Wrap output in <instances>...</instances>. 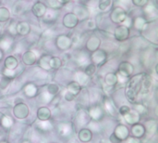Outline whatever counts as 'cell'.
Here are the masks:
<instances>
[{
  "label": "cell",
  "mask_w": 158,
  "mask_h": 143,
  "mask_svg": "<svg viewBox=\"0 0 158 143\" xmlns=\"http://www.w3.org/2000/svg\"><path fill=\"white\" fill-rule=\"evenodd\" d=\"M90 60H91V62L93 64H94L96 67L97 66H102L107 60V53H106V50L98 48L97 50L91 53Z\"/></svg>",
  "instance_id": "1"
},
{
  "label": "cell",
  "mask_w": 158,
  "mask_h": 143,
  "mask_svg": "<svg viewBox=\"0 0 158 143\" xmlns=\"http://www.w3.org/2000/svg\"><path fill=\"white\" fill-rule=\"evenodd\" d=\"M90 119L92 121H94V122H100L104 119L105 115H106V113L103 109L102 106L100 105H93L91 106L89 109H88V112H87Z\"/></svg>",
  "instance_id": "2"
},
{
  "label": "cell",
  "mask_w": 158,
  "mask_h": 143,
  "mask_svg": "<svg viewBox=\"0 0 158 143\" xmlns=\"http://www.w3.org/2000/svg\"><path fill=\"white\" fill-rule=\"evenodd\" d=\"M13 115L19 120L25 119L29 116L30 114V109L28 105L24 102H19L13 107Z\"/></svg>",
  "instance_id": "3"
},
{
  "label": "cell",
  "mask_w": 158,
  "mask_h": 143,
  "mask_svg": "<svg viewBox=\"0 0 158 143\" xmlns=\"http://www.w3.org/2000/svg\"><path fill=\"white\" fill-rule=\"evenodd\" d=\"M110 19L114 23H122L127 19V12L122 7H116L111 11Z\"/></svg>",
  "instance_id": "4"
},
{
  "label": "cell",
  "mask_w": 158,
  "mask_h": 143,
  "mask_svg": "<svg viewBox=\"0 0 158 143\" xmlns=\"http://www.w3.org/2000/svg\"><path fill=\"white\" fill-rule=\"evenodd\" d=\"M130 33H131L130 28L126 25L121 24L115 29L114 36H115L116 40H118L119 42H123L130 37Z\"/></svg>",
  "instance_id": "5"
},
{
  "label": "cell",
  "mask_w": 158,
  "mask_h": 143,
  "mask_svg": "<svg viewBox=\"0 0 158 143\" xmlns=\"http://www.w3.org/2000/svg\"><path fill=\"white\" fill-rule=\"evenodd\" d=\"M72 39L65 34L58 35L56 39V47L60 50H68L72 46Z\"/></svg>",
  "instance_id": "6"
},
{
  "label": "cell",
  "mask_w": 158,
  "mask_h": 143,
  "mask_svg": "<svg viewBox=\"0 0 158 143\" xmlns=\"http://www.w3.org/2000/svg\"><path fill=\"white\" fill-rule=\"evenodd\" d=\"M119 140H121L122 141H126L130 135H131V131H130V128L126 126V125H123V124H118L115 129H114V132H113Z\"/></svg>",
  "instance_id": "7"
},
{
  "label": "cell",
  "mask_w": 158,
  "mask_h": 143,
  "mask_svg": "<svg viewBox=\"0 0 158 143\" xmlns=\"http://www.w3.org/2000/svg\"><path fill=\"white\" fill-rule=\"evenodd\" d=\"M118 73L126 77H130L134 73V66L129 61H122L118 65Z\"/></svg>",
  "instance_id": "8"
},
{
  "label": "cell",
  "mask_w": 158,
  "mask_h": 143,
  "mask_svg": "<svg viewBox=\"0 0 158 143\" xmlns=\"http://www.w3.org/2000/svg\"><path fill=\"white\" fill-rule=\"evenodd\" d=\"M23 93L29 99L35 98L39 95V87L33 83H28L23 87Z\"/></svg>",
  "instance_id": "9"
},
{
  "label": "cell",
  "mask_w": 158,
  "mask_h": 143,
  "mask_svg": "<svg viewBox=\"0 0 158 143\" xmlns=\"http://www.w3.org/2000/svg\"><path fill=\"white\" fill-rule=\"evenodd\" d=\"M79 23V19L74 13H67L63 18V25L67 28L72 29Z\"/></svg>",
  "instance_id": "10"
},
{
  "label": "cell",
  "mask_w": 158,
  "mask_h": 143,
  "mask_svg": "<svg viewBox=\"0 0 158 143\" xmlns=\"http://www.w3.org/2000/svg\"><path fill=\"white\" fill-rule=\"evenodd\" d=\"M100 45H101V40L99 37H97L96 35H93L91 36L87 42H86V45H85V47H86V50L89 51L90 53L97 50L99 47H100Z\"/></svg>",
  "instance_id": "11"
},
{
  "label": "cell",
  "mask_w": 158,
  "mask_h": 143,
  "mask_svg": "<svg viewBox=\"0 0 158 143\" xmlns=\"http://www.w3.org/2000/svg\"><path fill=\"white\" fill-rule=\"evenodd\" d=\"M130 131H131L132 137L137 138V139H141V140L146 135V130H145L144 126L143 124H140V123L132 125Z\"/></svg>",
  "instance_id": "12"
},
{
  "label": "cell",
  "mask_w": 158,
  "mask_h": 143,
  "mask_svg": "<svg viewBox=\"0 0 158 143\" xmlns=\"http://www.w3.org/2000/svg\"><path fill=\"white\" fill-rule=\"evenodd\" d=\"M143 10H144V15H145V19L146 20H156L158 16L157 8L155 5H146L143 7Z\"/></svg>",
  "instance_id": "13"
},
{
  "label": "cell",
  "mask_w": 158,
  "mask_h": 143,
  "mask_svg": "<svg viewBox=\"0 0 158 143\" xmlns=\"http://www.w3.org/2000/svg\"><path fill=\"white\" fill-rule=\"evenodd\" d=\"M36 116L39 121H49L52 116V113L48 107L42 106L40 108H38V110L36 112Z\"/></svg>",
  "instance_id": "14"
},
{
  "label": "cell",
  "mask_w": 158,
  "mask_h": 143,
  "mask_svg": "<svg viewBox=\"0 0 158 143\" xmlns=\"http://www.w3.org/2000/svg\"><path fill=\"white\" fill-rule=\"evenodd\" d=\"M93 137H94V133L93 131L90 130V128L83 127L78 133V139L82 143H89L90 141H92Z\"/></svg>",
  "instance_id": "15"
},
{
  "label": "cell",
  "mask_w": 158,
  "mask_h": 143,
  "mask_svg": "<svg viewBox=\"0 0 158 143\" xmlns=\"http://www.w3.org/2000/svg\"><path fill=\"white\" fill-rule=\"evenodd\" d=\"M124 119L125 121L127 122V124H129L130 126H132V125H135L137 123H140L141 121V116L139 115V114L134 111L133 109H131L127 114H125L124 116Z\"/></svg>",
  "instance_id": "16"
},
{
  "label": "cell",
  "mask_w": 158,
  "mask_h": 143,
  "mask_svg": "<svg viewBox=\"0 0 158 143\" xmlns=\"http://www.w3.org/2000/svg\"><path fill=\"white\" fill-rule=\"evenodd\" d=\"M46 9H47V7L44 3H42V2H36L32 6V7H31V12L36 17L41 18V17H44Z\"/></svg>",
  "instance_id": "17"
},
{
  "label": "cell",
  "mask_w": 158,
  "mask_h": 143,
  "mask_svg": "<svg viewBox=\"0 0 158 143\" xmlns=\"http://www.w3.org/2000/svg\"><path fill=\"white\" fill-rule=\"evenodd\" d=\"M105 113L110 116H113L116 114V106L113 102L112 100H110L109 98H105L104 99V107H103Z\"/></svg>",
  "instance_id": "18"
},
{
  "label": "cell",
  "mask_w": 158,
  "mask_h": 143,
  "mask_svg": "<svg viewBox=\"0 0 158 143\" xmlns=\"http://www.w3.org/2000/svg\"><path fill=\"white\" fill-rule=\"evenodd\" d=\"M74 14L77 16L79 20H83L89 17V10L86 7L81 5V6H77L74 8Z\"/></svg>",
  "instance_id": "19"
},
{
  "label": "cell",
  "mask_w": 158,
  "mask_h": 143,
  "mask_svg": "<svg viewBox=\"0 0 158 143\" xmlns=\"http://www.w3.org/2000/svg\"><path fill=\"white\" fill-rule=\"evenodd\" d=\"M31 32V26L26 21H19L16 23V34L20 35H27Z\"/></svg>",
  "instance_id": "20"
},
{
  "label": "cell",
  "mask_w": 158,
  "mask_h": 143,
  "mask_svg": "<svg viewBox=\"0 0 158 143\" xmlns=\"http://www.w3.org/2000/svg\"><path fill=\"white\" fill-rule=\"evenodd\" d=\"M37 61V57L34 52L32 51H26L22 55V62L25 65L31 66L33 65Z\"/></svg>",
  "instance_id": "21"
},
{
  "label": "cell",
  "mask_w": 158,
  "mask_h": 143,
  "mask_svg": "<svg viewBox=\"0 0 158 143\" xmlns=\"http://www.w3.org/2000/svg\"><path fill=\"white\" fill-rule=\"evenodd\" d=\"M19 66V60L14 56H8L4 60V68L15 71Z\"/></svg>",
  "instance_id": "22"
},
{
  "label": "cell",
  "mask_w": 158,
  "mask_h": 143,
  "mask_svg": "<svg viewBox=\"0 0 158 143\" xmlns=\"http://www.w3.org/2000/svg\"><path fill=\"white\" fill-rule=\"evenodd\" d=\"M51 57L52 56L50 55H43L42 57H40V59L38 60V66L44 71H50L51 70V67H50Z\"/></svg>",
  "instance_id": "23"
},
{
  "label": "cell",
  "mask_w": 158,
  "mask_h": 143,
  "mask_svg": "<svg viewBox=\"0 0 158 143\" xmlns=\"http://www.w3.org/2000/svg\"><path fill=\"white\" fill-rule=\"evenodd\" d=\"M14 125V120L11 116L9 115H3L0 118V127L5 129V130H8L10 129Z\"/></svg>",
  "instance_id": "24"
},
{
  "label": "cell",
  "mask_w": 158,
  "mask_h": 143,
  "mask_svg": "<svg viewBox=\"0 0 158 143\" xmlns=\"http://www.w3.org/2000/svg\"><path fill=\"white\" fill-rule=\"evenodd\" d=\"M67 91L69 92V93H71L72 95H74L76 97L81 91V86L78 82H76V81H71V82H69L68 84Z\"/></svg>",
  "instance_id": "25"
},
{
  "label": "cell",
  "mask_w": 158,
  "mask_h": 143,
  "mask_svg": "<svg viewBox=\"0 0 158 143\" xmlns=\"http://www.w3.org/2000/svg\"><path fill=\"white\" fill-rule=\"evenodd\" d=\"M76 62L79 63V65H84L86 66L87 64H89L91 62L90 60V55H88L86 52L84 51H81L78 53V55L76 56Z\"/></svg>",
  "instance_id": "26"
},
{
  "label": "cell",
  "mask_w": 158,
  "mask_h": 143,
  "mask_svg": "<svg viewBox=\"0 0 158 143\" xmlns=\"http://www.w3.org/2000/svg\"><path fill=\"white\" fill-rule=\"evenodd\" d=\"M146 133H148L149 135H154L156 130H157V122L156 120H148L145 122V124H143Z\"/></svg>",
  "instance_id": "27"
},
{
  "label": "cell",
  "mask_w": 158,
  "mask_h": 143,
  "mask_svg": "<svg viewBox=\"0 0 158 143\" xmlns=\"http://www.w3.org/2000/svg\"><path fill=\"white\" fill-rule=\"evenodd\" d=\"M105 83L108 87H115L117 86L118 82V77L116 73H107L105 76Z\"/></svg>",
  "instance_id": "28"
},
{
  "label": "cell",
  "mask_w": 158,
  "mask_h": 143,
  "mask_svg": "<svg viewBox=\"0 0 158 143\" xmlns=\"http://www.w3.org/2000/svg\"><path fill=\"white\" fill-rule=\"evenodd\" d=\"M133 26L139 31H143L147 26V20L144 17H137L133 20Z\"/></svg>",
  "instance_id": "29"
},
{
  "label": "cell",
  "mask_w": 158,
  "mask_h": 143,
  "mask_svg": "<svg viewBox=\"0 0 158 143\" xmlns=\"http://www.w3.org/2000/svg\"><path fill=\"white\" fill-rule=\"evenodd\" d=\"M89 78L90 77L88 75H86L83 71H79L75 74V79H76L75 81L78 82L81 87L83 85H86L89 82Z\"/></svg>",
  "instance_id": "30"
},
{
  "label": "cell",
  "mask_w": 158,
  "mask_h": 143,
  "mask_svg": "<svg viewBox=\"0 0 158 143\" xmlns=\"http://www.w3.org/2000/svg\"><path fill=\"white\" fill-rule=\"evenodd\" d=\"M56 18H57V12L54 8H47L44 15V21L56 20Z\"/></svg>",
  "instance_id": "31"
},
{
  "label": "cell",
  "mask_w": 158,
  "mask_h": 143,
  "mask_svg": "<svg viewBox=\"0 0 158 143\" xmlns=\"http://www.w3.org/2000/svg\"><path fill=\"white\" fill-rule=\"evenodd\" d=\"M71 127L69 123H60L58 126V132L61 136H69L71 133Z\"/></svg>",
  "instance_id": "32"
},
{
  "label": "cell",
  "mask_w": 158,
  "mask_h": 143,
  "mask_svg": "<svg viewBox=\"0 0 158 143\" xmlns=\"http://www.w3.org/2000/svg\"><path fill=\"white\" fill-rule=\"evenodd\" d=\"M134 104V108L133 110L136 111L139 115L142 116H146L148 114V109L145 105H143V103H133Z\"/></svg>",
  "instance_id": "33"
},
{
  "label": "cell",
  "mask_w": 158,
  "mask_h": 143,
  "mask_svg": "<svg viewBox=\"0 0 158 143\" xmlns=\"http://www.w3.org/2000/svg\"><path fill=\"white\" fill-rule=\"evenodd\" d=\"M63 62H62V60L58 57H51V60H50V67H51V70H57L59 69L61 66H62Z\"/></svg>",
  "instance_id": "34"
},
{
  "label": "cell",
  "mask_w": 158,
  "mask_h": 143,
  "mask_svg": "<svg viewBox=\"0 0 158 143\" xmlns=\"http://www.w3.org/2000/svg\"><path fill=\"white\" fill-rule=\"evenodd\" d=\"M11 43H12V40L8 38L7 36L2 37L0 39V49H2L3 51L8 50L11 46Z\"/></svg>",
  "instance_id": "35"
},
{
  "label": "cell",
  "mask_w": 158,
  "mask_h": 143,
  "mask_svg": "<svg viewBox=\"0 0 158 143\" xmlns=\"http://www.w3.org/2000/svg\"><path fill=\"white\" fill-rule=\"evenodd\" d=\"M10 18V12L6 7H0V22H6Z\"/></svg>",
  "instance_id": "36"
},
{
  "label": "cell",
  "mask_w": 158,
  "mask_h": 143,
  "mask_svg": "<svg viewBox=\"0 0 158 143\" xmlns=\"http://www.w3.org/2000/svg\"><path fill=\"white\" fill-rule=\"evenodd\" d=\"M83 72H84V74L86 75H88L89 77H91V76H93L95 74V72H96V66L94 64H93L92 62H90L89 64H87L85 66Z\"/></svg>",
  "instance_id": "37"
},
{
  "label": "cell",
  "mask_w": 158,
  "mask_h": 143,
  "mask_svg": "<svg viewBox=\"0 0 158 143\" xmlns=\"http://www.w3.org/2000/svg\"><path fill=\"white\" fill-rule=\"evenodd\" d=\"M46 91L52 95V96H56L59 92V87L57 84H55V83H52V84H49L47 86V88H46Z\"/></svg>",
  "instance_id": "38"
},
{
  "label": "cell",
  "mask_w": 158,
  "mask_h": 143,
  "mask_svg": "<svg viewBox=\"0 0 158 143\" xmlns=\"http://www.w3.org/2000/svg\"><path fill=\"white\" fill-rule=\"evenodd\" d=\"M86 117H89L88 114L85 113L84 111H80V112L77 114L76 119H77V121H79V122L81 123L80 125H85L86 123H88V121L85 119ZM89 118H90V117H89Z\"/></svg>",
  "instance_id": "39"
},
{
  "label": "cell",
  "mask_w": 158,
  "mask_h": 143,
  "mask_svg": "<svg viewBox=\"0 0 158 143\" xmlns=\"http://www.w3.org/2000/svg\"><path fill=\"white\" fill-rule=\"evenodd\" d=\"M55 96H52V95H50L47 91H44V92H42V93H40V95H39V99H40V101H42V102H44V103H47V102H49V101H51L52 100H53V98H54Z\"/></svg>",
  "instance_id": "40"
},
{
  "label": "cell",
  "mask_w": 158,
  "mask_h": 143,
  "mask_svg": "<svg viewBox=\"0 0 158 143\" xmlns=\"http://www.w3.org/2000/svg\"><path fill=\"white\" fill-rule=\"evenodd\" d=\"M38 127L43 131H49L53 128V126L51 125L49 121H40Z\"/></svg>",
  "instance_id": "41"
},
{
  "label": "cell",
  "mask_w": 158,
  "mask_h": 143,
  "mask_svg": "<svg viewBox=\"0 0 158 143\" xmlns=\"http://www.w3.org/2000/svg\"><path fill=\"white\" fill-rule=\"evenodd\" d=\"M112 4V0H99L98 8L100 10H106Z\"/></svg>",
  "instance_id": "42"
},
{
  "label": "cell",
  "mask_w": 158,
  "mask_h": 143,
  "mask_svg": "<svg viewBox=\"0 0 158 143\" xmlns=\"http://www.w3.org/2000/svg\"><path fill=\"white\" fill-rule=\"evenodd\" d=\"M12 79L8 78V77H6V76H3L1 79H0V89H6L9 87L10 83H11Z\"/></svg>",
  "instance_id": "43"
},
{
  "label": "cell",
  "mask_w": 158,
  "mask_h": 143,
  "mask_svg": "<svg viewBox=\"0 0 158 143\" xmlns=\"http://www.w3.org/2000/svg\"><path fill=\"white\" fill-rule=\"evenodd\" d=\"M2 74H3V76H6V77H8L10 79H14L15 76H16V72L13 71V70H8V69H6L4 68L3 71H2Z\"/></svg>",
  "instance_id": "44"
},
{
  "label": "cell",
  "mask_w": 158,
  "mask_h": 143,
  "mask_svg": "<svg viewBox=\"0 0 158 143\" xmlns=\"http://www.w3.org/2000/svg\"><path fill=\"white\" fill-rule=\"evenodd\" d=\"M131 110V107H129V106H127V105H122L121 107H119V109H118V113H119L122 116H124V115H125V114H127Z\"/></svg>",
  "instance_id": "45"
},
{
  "label": "cell",
  "mask_w": 158,
  "mask_h": 143,
  "mask_svg": "<svg viewBox=\"0 0 158 143\" xmlns=\"http://www.w3.org/2000/svg\"><path fill=\"white\" fill-rule=\"evenodd\" d=\"M47 3H48V5L51 7V8H54V9L59 8V7H61V6H62V5L59 4V2H58L57 0H47Z\"/></svg>",
  "instance_id": "46"
},
{
  "label": "cell",
  "mask_w": 158,
  "mask_h": 143,
  "mask_svg": "<svg viewBox=\"0 0 158 143\" xmlns=\"http://www.w3.org/2000/svg\"><path fill=\"white\" fill-rule=\"evenodd\" d=\"M116 74H117V77H118V82H119L120 84H126L129 81V77H126L118 73H116Z\"/></svg>",
  "instance_id": "47"
},
{
  "label": "cell",
  "mask_w": 158,
  "mask_h": 143,
  "mask_svg": "<svg viewBox=\"0 0 158 143\" xmlns=\"http://www.w3.org/2000/svg\"><path fill=\"white\" fill-rule=\"evenodd\" d=\"M131 2L137 7H144L148 4V0H131Z\"/></svg>",
  "instance_id": "48"
},
{
  "label": "cell",
  "mask_w": 158,
  "mask_h": 143,
  "mask_svg": "<svg viewBox=\"0 0 158 143\" xmlns=\"http://www.w3.org/2000/svg\"><path fill=\"white\" fill-rule=\"evenodd\" d=\"M109 141L111 143H122L123 141L121 140H119L114 133H112L110 136H109Z\"/></svg>",
  "instance_id": "49"
},
{
  "label": "cell",
  "mask_w": 158,
  "mask_h": 143,
  "mask_svg": "<svg viewBox=\"0 0 158 143\" xmlns=\"http://www.w3.org/2000/svg\"><path fill=\"white\" fill-rule=\"evenodd\" d=\"M127 143H143L141 139H137V138H134V137H129L127 140H126Z\"/></svg>",
  "instance_id": "50"
},
{
  "label": "cell",
  "mask_w": 158,
  "mask_h": 143,
  "mask_svg": "<svg viewBox=\"0 0 158 143\" xmlns=\"http://www.w3.org/2000/svg\"><path fill=\"white\" fill-rule=\"evenodd\" d=\"M76 97L74 96V95H72L71 93H69V92H66L65 93V95H64V99L67 101H74V99H75Z\"/></svg>",
  "instance_id": "51"
},
{
  "label": "cell",
  "mask_w": 158,
  "mask_h": 143,
  "mask_svg": "<svg viewBox=\"0 0 158 143\" xmlns=\"http://www.w3.org/2000/svg\"><path fill=\"white\" fill-rule=\"evenodd\" d=\"M118 1L121 6H124V7H129L131 2V0H118Z\"/></svg>",
  "instance_id": "52"
},
{
  "label": "cell",
  "mask_w": 158,
  "mask_h": 143,
  "mask_svg": "<svg viewBox=\"0 0 158 143\" xmlns=\"http://www.w3.org/2000/svg\"><path fill=\"white\" fill-rule=\"evenodd\" d=\"M87 27L89 29H94L95 28V22L94 20H88L87 21Z\"/></svg>",
  "instance_id": "53"
},
{
  "label": "cell",
  "mask_w": 158,
  "mask_h": 143,
  "mask_svg": "<svg viewBox=\"0 0 158 143\" xmlns=\"http://www.w3.org/2000/svg\"><path fill=\"white\" fill-rule=\"evenodd\" d=\"M59 2L60 5H64V4H68L70 0H57Z\"/></svg>",
  "instance_id": "54"
},
{
  "label": "cell",
  "mask_w": 158,
  "mask_h": 143,
  "mask_svg": "<svg viewBox=\"0 0 158 143\" xmlns=\"http://www.w3.org/2000/svg\"><path fill=\"white\" fill-rule=\"evenodd\" d=\"M3 57H4V51L2 49H0V61L2 60Z\"/></svg>",
  "instance_id": "55"
},
{
  "label": "cell",
  "mask_w": 158,
  "mask_h": 143,
  "mask_svg": "<svg viewBox=\"0 0 158 143\" xmlns=\"http://www.w3.org/2000/svg\"><path fill=\"white\" fill-rule=\"evenodd\" d=\"M20 143H32V142H31L30 140H23V141H22Z\"/></svg>",
  "instance_id": "56"
},
{
  "label": "cell",
  "mask_w": 158,
  "mask_h": 143,
  "mask_svg": "<svg viewBox=\"0 0 158 143\" xmlns=\"http://www.w3.org/2000/svg\"><path fill=\"white\" fill-rule=\"evenodd\" d=\"M0 143H9V142H8L6 140H4V139H3V140H1V141H0Z\"/></svg>",
  "instance_id": "57"
},
{
  "label": "cell",
  "mask_w": 158,
  "mask_h": 143,
  "mask_svg": "<svg viewBox=\"0 0 158 143\" xmlns=\"http://www.w3.org/2000/svg\"><path fill=\"white\" fill-rule=\"evenodd\" d=\"M1 140H3V137H2V135H1V133H0V141Z\"/></svg>",
  "instance_id": "58"
},
{
  "label": "cell",
  "mask_w": 158,
  "mask_h": 143,
  "mask_svg": "<svg viewBox=\"0 0 158 143\" xmlns=\"http://www.w3.org/2000/svg\"><path fill=\"white\" fill-rule=\"evenodd\" d=\"M53 143H55V142H53Z\"/></svg>",
  "instance_id": "59"
},
{
  "label": "cell",
  "mask_w": 158,
  "mask_h": 143,
  "mask_svg": "<svg viewBox=\"0 0 158 143\" xmlns=\"http://www.w3.org/2000/svg\"></svg>",
  "instance_id": "60"
}]
</instances>
